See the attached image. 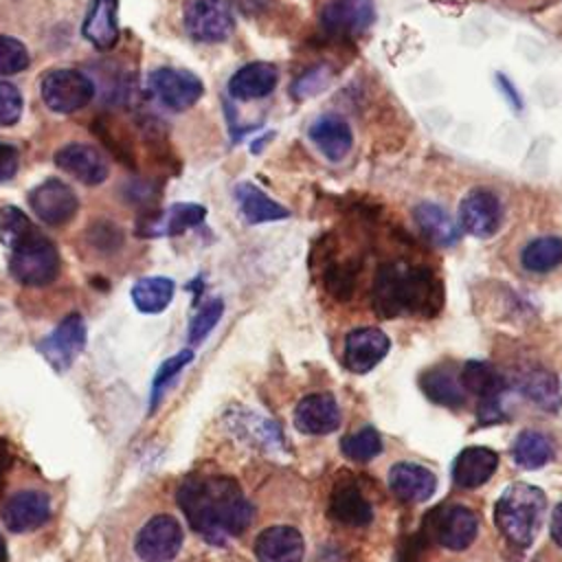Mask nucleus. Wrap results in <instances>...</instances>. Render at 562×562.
<instances>
[{
    "label": "nucleus",
    "mask_w": 562,
    "mask_h": 562,
    "mask_svg": "<svg viewBox=\"0 0 562 562\" xmlns=\"http://www.w3.org/2000/svg\"><path fill=\"white\" fill-rule=\"evenodd\" d=\"M178 505L189 525L217 544L246 531L252 518V507L239 483L226 474L187 476L178 487Z\"/></svg>",
    "instance_id": "obj_1"
},
{
    "label": "nucleus",
    "mask_w": 562,
    "mask_h": 562,
    "mask_svg": "<svg viewBox=\"0 0 562 562\" xmlns=\"http://www.w3.org/2000/svg\"><path fill=\"white\" fill-rule=\"evenodd\" d=\"M441 305V285L428 270L384 266L375 274L373 307L384 318L402 314L430 316Z\"/></svg>",
    "instance_id": "obj_2"
},
{
    "label": "nucleus",
    "mask_w": 562,
    "mask_h": 562,
    "mask_svg": "<svg viewBox=\"0 0 562 562\" xmlns=\"http://www.w3.org/2000/svg\"><path fill=\"white\" fill-rule=\"evenodd\" d=\"M547 496L529 483H512L505 487L494 507V520L501 533L516 547H529L542 525Z\"/></svg>",
    "instance_id": "obj_3"
},
{
    "label": "nucleus",
    "mask_w": 562,
    "mask_h": 562,
    "mask_svg": "<svg viewBox=\"0 0 562 562\" xmlns=\"http://www.w3.org/2000/svg\"><path fill=\"white\" fill-rule=\"evenodd\" d=\"M59 252L57 246L44 237L40 231H35L29 239H24L20 246L13 248V255L9 259V272L11 277L31 288L48 285L59 274Z\"/></svg>",
    "instance_id": "obj_4"
},
{
    "label": "nucleus",
    "mask_w": 562,
    "mask_h": 562,
    "mask_svg": "<svg viewBox=\"0 0 562 562\" xmlns=\"http://www.w3.org/2000/svg\"><path fill=\"white\" fill-rule=\"evenodd\" d=\"M42 101L57 114H70L86 108L94 97V83L75 68H57L42 79Z\"/></svg>",
    "instance_id": "obj_5"
},
{
    "label": "nucleus",
    "mask_w": 562,
    "mask_h": 562,
    "mask_svg": "<svg viewBox=\"0 0 562 562\" xmlns=\"http://www.w3.org/2000/svg\"><path fill=\"white\" fill-rule=\"evenodd\" d=\"M426 533L450 551L468 549L479 533V518L465 505H441L426 516Z\"/></svg>",
    "instance_id": "obj_6"
},
{
    "label": "nucleus",
    "mask_w": 562,
    "mask_h": 562,
    "mask_svg": "<svg viewBox=\"0 0 562 562\" xmlns=\"http://www.w3.org/2000/svg\"><path fill=\"white\" fill-rule=\"evenodd\" d=\"M184 31L202 44H217L231 37L235 20L226 0H184Z\"/></svg>",
    "instance_id": "obj_7"
},
{
    "label": "nucleus",
    "mask_w": 562,
    "mask_h": 562,
    "mask_svg": "<svg viewBox=\"0 0 562 562\" xmlns=\"http://www.w3.org/2000/svg\"><path fill=\"white\" fill-rule=\"evenodd\" d=\"M182 540L184 533L180 522L169 514H158L140 527L134 549L143 562H171L178 555Z\"/></svg>",
    "instance_id": "obj_8"
},
{
    "label": "nucleus",
    "mask_w": 562,
    "mask_h": 562,
    "mask_svg": "<svg viewBox=\"0 0 562 562\" xmlns=\"http://www.w3.org/2000/svg\"><path fill=\"white\" fill-rule=\"evenodd\" d=\"M29 204L37 220L48 226L68 224L79 209V198L70 184L59 178H48L29 193Z\"/></svg>",
    "instance_id": "obj_9"
},
{
    "label": "nucleus",
    "mask_w": 562,
    "mask_h": 562,
    "mask_svg": "<svg viewBox=\"0 0 562 562\" xmlns=\"http://www.w3.org/2000/svg\"><path fill=\"white\" fill-rule=\"evenodd\" d=\"M83 347H86V323L79 314L66 316L37 345L44 360L57 371H66L75 362V358L83 351Z\"/></svg>",
    "instance_id": "obj_10"
},
{
    "label": "nucleus",
    "mask_w": 562,
    "mask_h": 562,
    "mask_svg": "<svg viewBox=\"0 0 562 562\" xmlns=\"http://www.w3.org/2000/svg\"><path fill=\"white\" fill-rule=\"evenodd\" d=\"M149 86H151V92L158 97V101L176 112L195 105L204 92L202 81L193 72L180 70V68L154 70L149 75Z\"/></svg>",
    "instance_id": "obj_11"
},
{
    "label": "nucleus",
    "mask_w": 562,
    "mask_h": 562,
    "mask_svg": "<svg viewBox=\"0 0 562 562\" xmlns=\"http://www.w3.org/2000/svg\"><path fill=\"white\" fill-rule=\"evenodd\" d=\"M503 222V209L498 198L487 189L470 191L459 206V226L474 237H492Z\"/></svg>",
    "instance_id": "obj_12"
},
{
    "label": "nucleus",
    "mask_w": 562,
    "mask_h": 562,
    "mask_svg": "<svg viewBox=\"0 0 562 562\" xmlns=\"http://www.w3.org/2000/svg\"><path fill=\"white\" fill-rule=\"evenodd\" d=\"M204 217H206V209L202 204L178 202L165 211L145 213L143 217H138L136 235L147 237V239L165 237V235H180V233L202 224Z\"/></svg>",
    "instance_id": "obj_13"
},
{
    "label": "nucleus",
    "mask_w": 562,
    "mask_h": 562,
    "mask_svg": "<svg viewBox=\"0 0 562 562\" xmlns=\"http://www.w3.org/2000/svg\"><path fill=\"white\" fill-rule=\"evenodd\" d=\"M50 498L40 490H22L13 494L2 507V522L15 533H26L50 518Z\"/></svg>",
    "instance_id": "obj_14"
},
{
    "label": "nucleus",
    "mask_w": 562,
    "mask_h": 562,
    "mask_svg": "<svg viewBox=\"0 0 562 562\" xmlns=\"http://www.w3.org/2000/svg\"><path fill=\"white\" fill-rule=\"evenodd\" d=\"M389 349H391V340L382 329L360 327L347 334L342 360L351 373H367L378 362H382Z\"/></svg>",
    "instance_id": "obj_15"
},
{
    "label": "nucleus",
    "mask_w": 562,
    "mask_h": 562,
    "mask_svg": "<svg viewBox=\"0 0 562 562\" xmlns=\"http://www.w3.org/2000/svg\"><path fill=\"white\" fill-rule=\"evenodd\" d=\"M55 165L88 187L101 184L110 173L103 154L86 143L64 145L55 154Z\"/></svg>",
    "instance_id": "obj_16"
},
{
    "label": "nucleus",
    "mask_w": 562,
    "mask_h": 562,
    "mask_svg": "<svg viewBox=\"0 0 562 562\" xmlns=\"http://www.w3.org/2000/svg\"><path fill=\"white\" fill-rule=\"evenodd\" d=\"M303 553V536L290 525L266 527L255 540V558L259 562H301Z\"/></svg>",
    "instance_id": "obj_17"
},
{
    "label": "nucleus",
    "mask_w": 562,
    "mask_h": 562,
    "mask_svg": "<svg viewBox=\"0 0 562 562\" xmlns=\"http://www.w3.org/2000/svg\"><path fill=\"white\" fill-rule=\"evenodd\" d=\"M321 22L331 33H362L375 22L373 0H329L321 11Z\"/></svg>",
    "instance_id": "obj_18"
},
{
    "label": "nucleus",
    "mask_w": 562,
    "mask_h": 562,
    "mask_svg": "<svg viewBox=\"0 0 562 562\" xmlns=\"http://www.w3.org/2000/svg\"><path fill=\"white\" fill-rule=\"evenodd\" d=\"M81 35L97 48L110 50L119 44V0H90L86 11Z\"/></svg>",
    "instance_id": "obj_19"
},
{
    "label": "nucleus",
    "mask_w": 562,
    "mask_h": 562,
    "mask_svg": "<svg viewBox=\"0 0 562 562\" xmlns=\"http://www.w3.org/2000/svg\"><path fill=\"white\" fill-rule=\"evenodd\" d=\"M294 426L305 435H327L340 426V408L329 393H312L296 404Z\"/></svg>",
    "instance_id": "obj_20"
},
{
    "label": "nucleus",
    "mask_w": 562,
    "mask_h": 562,
    "mask_svg": "<svg viewBox=\"0 0 562 562\" xmlns=\"http://www.w3.org/2000/svg\"><path fill=\"white\" fill-rule=\"evenodd\" d=\"M389 487L404 503H424L435 494V474L411 461H400L389 470Z\"/></svg>",
    "instance_id": "obj_21"
},
{
    "label": "nucleus",
    "mask_w": 562,
    "mask_h": 562,
    "mask_svg": "<svg viewBox=\"0 0 562 562\" xmlns=\"http://www.w3.org/2000/svg\"><path fill=\"white\" fill-rule=\"evenodd\" d=\"M329 516L338 525L367 527L373 520V509L367 496L353 481H340L329 496Z\"/></svg>",
    "instance_id": "obj_22"
},
{
    "label": "nucleus",
    "mask_w": 562,
    "mask_h": 562,
    "mask_svg": "<svg viewBox=\"0 0 562 562\" xmlns=\"http://www.w3.org/2000/svg\"><path fill=\"white\" fill-rule=\"evenodd\" d=\"M279 81V70L270 61H250L233 72L228 79L231 97L239 101H255L268 97Z\"/></svg>",
    "instance_id": "obj_23"
},
{
    "label": "nucleus",
    "mask_w": 562,
    "mask_h": 562,
    "mask_svg": "<svg viewBox=\"0 0 562 562\" xmlns=\"http://www.w3.org/2000/svg\"><path fill=\"white\" fill-rule=\"evenodd\" d=\"M307 134L321 154L334 162L342 160L353 145V132L349 123L338 114H321L310 125Z\"/></svg>",
    "instance_id": "obj_24"
},
{
    "label": "nucleus",
    "mask_w": 562,
    "mask_h": 562,
    "mask_svg": "<svg viewBox=\"0 0 562 562\" xmlns=\"http://www.w3.org/2000/svg\"><path fill=\"white\" fill-rule=\"evenodd\" d=\"M498 468V454L485 446H470L452 463V479L463 490L481 487Z\"/></svg>",
    "instance_id": "obj_25"
},
{
    "label": "nucleus",
    "mask_w": 562,
    "mask_h": 562,
    "mask_svg": "<svg viewBox=\"0 0 562 562\" xmlns=\"http://www.w3.org/2000/svg\"><path fill=\"white\" fill-rule=\"evenodd\" d=\"M415 222L419 231L437 246H454L461 237V231L457 222L450 217V213L435 204V202H422L415 206Z\"/></svg>",
    "instance_id": "obj_26"
},
{
    "label": "nucleus",
    "mask_w": 562,
    "mask_h": 562,
    "mask_svg": "<svg viewBox=\"0 0 562 562\" xmlns=\"http://www.w3.org/2000/svg\"><path fill=\"white\" fill-rule=\"evenodd\" d=\"M235 198L239 202V209H241L244 217L250 224L277 222V220H283V217L290 215V211L285 206H281L279 202L268 198L259 187H255L250 182H239L235 187Z\"/></svg>",
    "instance_id": "obj_27"
},
{
    "label": "nucleus",
    "mask_w": 562,
    "mask_h": 562,
    "mask_svg": "<svg viewBox=\"0 0 562 562\" xmlns=\"http://www.w3.org/2000/svg\"><path fill=\"white\" fill-rule=\"evenodd\" d=\"M459 380H461L463 391L476 395L481 400V404L498 402V395L503 391L501 373L490 362H483V360L465 362Z\"/></svg>",
    "instance_id": "obj_28"
},
{
    "label": "nucleus",
    "mask_w": 562,
    "mask_h": 562,
    "mask_svg": "<svg viewBox=\"0 0 562 562\" xmlns=\"http://www.w3.org/2000/svg\"><path fill=\"white\" fill-rule=\"evenodd\" d=\"M419 386L426 393V397L439 406L459 408L465 402V391L461 386V380L450 369L435 367V369L426 371L419 378Z\"/></svg>",
    "instance_id": "obj_29"
},
{
    "label": "nucleus",
    "mask_w": 562,
    "mask_h": 562,
    "mask_svg": "<svg viewBox=\"0 0 562 562\" xmlns=\"http://www.w3.org/2000/svg\"><path fill=\"white\" fill-rule=\"evenodd\" d=\"M520 263L527 272H533V274H544L555 270L562 263V237L542 235L531 239L520 252Z\"/></svg>",
    "instance_id": "obj_30"
},
{
    "label": "nucleus",
    "mask_w": 562,
    "mask_h": 562,
    "mask_svg": "<svg viewBox=\"0 0 562 562\" xmlns=\"http://www.w3.org/2000/svg\"><path fill=\"white\" fill-rule=\"evenodd\" d=\"M176 285L167 277H145L132 285V301L143 314L162 312L173 299Z\"/></svg>",
    "instance_id": "obj_31"
},
{
    "label": "nucleus",
    "mask_w": 562,
    "mask_h": 562,
    "mask_svg": "<svg viewBox=\"0 0 562 562\" xmlns=\"http://www.w3.org/2000/svg\"><path fill=\"white\" fill-rule=\"evenodd\" d=\"M512 457L520 468L536 470L551 461L553 446L547 435L538 430H522L512 446Z\"/></svg>",
    "instance_id": "obj_32"
},
{
    "label": "nucleus",
    "mask_w": 562,
    "mask_h": 562,
    "mask_svg": "<svg viewBox=\"0 0 562 562\" xmlns=\"http://www.w3.org/2000/svg\"><path fill=\"white\" fill-rule=\"evenodd\" d=\"M520 389L533 404H538L544 411H558L562 404L558 378L547 369H531L522 378Z\"/></svg>",
    "instance_id": "obj_33"
},
{
    "label": "nucleus",
    "mask_w": 562,
    "mask_h": 562,
    "mask_svg": "<svg viewBox=\"0 0 562 562\" xmlns=\"http://www.w3.org/2000/svg\"><path fill=\"white\" fill-rule=\"evenodd\" d=\"M37 228L31 224L29 215L18 206H2L0 209V241L7 248L20 246L24 239H29Z\"/></svg>",
    "instance_id": "obj_34"
},
{
    "label": "nucleus",
    "mask_w": 562,
    "mask_h": 562,
    "mask_svg": "<svg viewBox=\"0 0 562 562\" xmlns=\"http://www.w3.org/2000/svg\"><path fill=\"white\" fill-rule=\"evenodd\" d=\"M340 450L351 461H371L382 450V439L373 426H364L340 441Z\"/></svg>",
    "instance_id": "obj_35"
},
{
    "label": "nucleus",
    "mask_w": 562,
    "mask_h": 562,
    "mask_svg": "<svg viewBox=\"0 0 562 562\" xmlns=\"http://www.w3.org/2000/svg\"><path fill=\"white\" fill-rule=\"evenodd\" d=\"M222 314H224V303H222V299H211L209 303H204V305L195 312V316L191 318V325H189V342H191V345L202 342V340L211 334V329L217 325V321L222 318Z\"/></svg>",
    "instance_id": "obj_36"
},
{
    "label": "nucleus",
    "mask_w": 562,
    "mask_h": 562,
    "mask_svg": "<svg viewBox=\"0 0 562 562\" xmlns=\"http://www.w3.org/2000/svg\"><path fill=\"white\" fill-rule=\"evenodd\" d=\"M29 66V50L26 46L11 37V35H0V75H18Z\"/></svg>",
    "instance_id": "obj_37"
},
{
    "label": "nucleus",
    "mask_w": 562,
    "mask_h": 562,
    "mask_svg": "<svg viewBox=\"0 0 562 562\" xmlns=\"http://www.w3.org/2000/svg\"><path fill=\"white\" fill-rule=\"evenodd\" d=\"M191 360H193V351H191V349H182V351H178L176 356L167 358V360L160 364V369H158V373H156V378H154V386H151V408H156V402L160 400V393L165 391V386H167Z\"/></svg>",
    "instance_id": "obj_38"
},
{
    "label": "nucleus",
    "mask_w": 562,
    "mask_h": 562,
    "mask_svg": "<svg viewBox=\"0 0 562 562\" xmlns=\"http://www.w3.org/2000/svg\"><path fill=\"white\" fill-rule=\"evenodd\" d=\"M20 114H22L20 90L9 81H0V125L18 123Z\"/></svg>",
    "instance_id": "obj_39"
},
{
    "label": "nucleus",
    "mask_w": 562,
    "mask_h": 562,
    "mask_svg": "<svg viewBox=\"0 0 562 562\" xmlns=\"http://www.w3.org/2000/svg\"><path fill=\"white\" fill-rule=\"evenodd\" d=\"M90 239L101 248V250H114L121 246L123 241V233L110 224V222H101L90 231Z\"/></svg>",
    "instance_id": "obj_40"
},
{
    "label": "nucleus",
    "mask_w": 562,
    "mask_h": 562,
    "mask_svg": "<svg viewBox=\"0 0 562 562\" xmlns=\"http://www.w3.org/2000/svg\"><path fill=\"white\" fill-rule=\"evenodd\" d=\"M20 169V151L11 143H0V182L11 180Z\"/></svg>",
    "instance_id": "obj_41"
},
{
    "label": "nucleus",
    "mask_w": 562,
    "mask_h": 562,
    "mask_svg": "<svg viewBox=\"0 0 562 562\" xmlns=\"http://www.w3.org/2000/svg\"><path fill=\"white\" fill-rule=\"evenodd\" d=\"M551 540L562 549V503L553 509L551 516Z\"/></svg>",
    "instance_id": "obj_42"
},
{
    "label": "nucleus",
    "mask_w": 562,
    "mask_h": 562,
    "mask_svg": "<svg viewBox=\"0 0 562 562\" xmlns=\"http://www.w3.org/2000/svg\"><path fill=\"white\" fill-rule=\"evenodd\" d=\"M9 560V553H7V544H4V538L0 536V562H7Z\"/></svg>",
    "instance_id": "obj_43"
}]
</instances>
